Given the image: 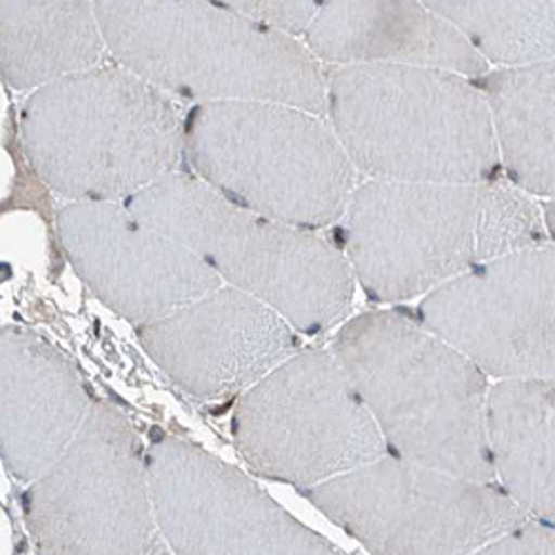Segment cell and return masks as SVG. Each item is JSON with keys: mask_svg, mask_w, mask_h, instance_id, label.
I'll use <instances>...</instances> for the list:
<instances>
[{"mask_svg": "<svg viewBox=\"0 0 555 555\" xmlns=\"http://www.w3.org/2000/svg\"><path fill=\"white\" fill-rule=\"evenodd\" d=\"M338 247L374 302L427 296L493 258L548 243L540 201L512 180H360Z\"/></svg>", "mask_w": 555, "mask_h": 555, "instance_id": "6da1fadb", "label": "cell"}, {"mask_svg": "<svg viewBox=\"0 0 555 555\" xmlns=\"http://www.w3.org/2000/svg\"><path fill=\"white\" fill-rule=\"evenodd\" d=\"M118 65L196 103L271 101L327 116V67L307 42L207 0H94Z\"/></svg>", "mask_w": 555, "mask_h": 555, "instance_id": "7a4b0ae2", "label": "cell"}, {"mask_svg": "<svg viewBox=\"0 0 555 555\" xmlns=\"http://www.w3.org/2000/svg\"><path fill=\"white\" fill-rule=\"evenodd\" d=\"M353 380L389 453L491 482L489 376L418 318L396 309L347 320L330 347Z\"/></svg>", "mask_w": 555, "mask_h": 555, "instance_id": "3957f363", "label": "cell"}, {"mask_svg": "<svg viewBox=\"0 0 555 555\" xmlns=\"http://www.w3.org/2000/svg\"><path fill=\"white\" fill-rule=\"evenodd\" d=\"M21 133L38 178L72 203H125L184 160L171 96L116 61L31 91Z\"/></svg>", "mask_w": 555, "mask_h": 555, "instance_id": "277c9868", "label": "cell"}, {"mask_svg": "<svg viewBox=\"0 0 555 555\" xmlns=\"http://www.w3.org/2000/svg\"><path fill=\"white\" fill-rule=\"evenodd\" d=\"M327 120L364 178L504 176L487 94L469 76L413 65L327 67Z\"/></svg>", "mask_w": 555, "mask_h": 555, "instance_id": "5b68a950", "label": "cell"}, {"mask_svg": "<svg viewBox=\"0 0 555 555\" xmlns=\"http://www.w3.org/2000/svg\"><path fill=\"white\" fill-rule=\"evenodd\" d=\"M125 205L188 245L231 287L283 313L300 334L332 330L353 305L358 281L338 243L241 207L194 173H171Z\"/></svg>", "mask_w": 555, "mask_h": 555, "instance_id": "8992f818", "label": "cell"}, {"mask_svg": "<svg viewBox=\"0 0 555 555\" xmlns=\"http://www.w3.org/2000/svg\"><path fill=\"white\" fill-rule=\"evenodd\" d=\"M184 160L241 207L318 231L338 224L360 184L330 120L271 101L196 103Z\"/></svg>", "mask_w": 555, "mask_h": 555, "instance_id": "52a82bcc", "label": "cell"}, {"mask_svg": "<svg viewBox=\"0 0 555 555\" xmlns=\"http://www.w3.org/2000/svg\"><path fill=\"white\" fill-rule=\"evenodd\" d=\"M231 434L258 476L302 491L389 453L332 349L296 351L249 387L231 415Z\"/></svg>", "mask_w": 555, "mask_h": 555, "instance_id": "ba28073f", "label": "cell"}, {"mask_svg": "<svg viewBox=\"0 0 555 555\" xmlns=\"http://www.w3.org/2000/svg\"><path fill=\"white\" fill-rule=\"evenodd\" d=\"M29 538L40 553H158L145 449L129 415L105 400L91 406L65 453L23 495Z\"/></svg>", "mask_w": 555, "mask_h": 555, "instance_id": "9c48e42d", "label": "cell"}, {"mask_svg": "<svg viewBox=\"0 0 555 555\" xmlns=\"http://www.w3.org/2000/svg\"><path fill=\"white\" fill-rule=\"evenodd\" d=\"M334 525L380 555L480 551L527 518L502 487L383 455L305 489Z\"/></svg>", "mask_w": 555, "mask_h": 555, "instance_id": "30bf717a", "label": "cell"}, {"mask_svg": "<svg viewBox=\"0 0 555 555\" xmlns=\"http://www.w3.org/2000/svg\"><path fill=\"white\" fill-rule=\"evenodd\" d=\"M156 522L180 555H334L249 476L203 447L165 436L145 453Z\"/></svg>", "mask_w": 555, "mask_h": 555, "instance_id": "8fae6325", "label": "cell"}, {"mask_svg": "<svg viewBox=\"0 0 555 555\" xmlns=\"http://www.w3.org/2000/svg\"><path fill=\"white\" fill-rule=\"evenodd\" d=\"M418 320L495 380H555V245L453 278L423 296Z\"/></svg>", "mask_w": 555, "mask_h": 555, "instance_id": "7c38bea8", "label": "cell"}, {"mask_svg": "<svg viewBox=\"0 0 555 555\" xmlns=\"http://www.w3.org/2000/svg\"><path fill=\"white\" fill-rule=\"evenodd\" d=\"M56 222L63 251L80 281L135 327L222 285L201 256L138 220L125 203H69Z\"/></svg>", "mask_w": 555, "mask_h": 555, "instance_id": "4fadbf2b", "label": "cell"}, {"mask_svg": "<svg viewBox=\"0 0 555 555\" xmlns=\"http://www.w3.org/2000/svg\"><path fill=\"white\" fill-rule=\"evenodd\" d=\"M147 356L198 402L236 398L298 351L296 330L267 302L218 287L135 327Z\"/></svg>", "mask_w": 555, "mask_h": 555, "instance_id": "5bb4252c", "label": "cell"}, {"mask_svg": "<svg viewBox=\"0 0 555 555\" xmlns=\"http://www.w3.org/2000/svg\"><path fill=\"white\" fill-rule=\"evenodd\" d=\"M94 402L69 356L29 330H0V460L16 480L48 472Z\"/></svg>", "mask_w": 555, "mask_h": 555, "instance_id": "9a60e30c", "label": "cell"}, {"mask_svg": "<svg viewBox=\"0 0 555 555\" xmlns=\"http://www.w3.org/2000/svg\"><path fill=\"white\" fill-rule=\"evenodd\" d=\"M302 40L325 67L413 65L476 80L491 69L425 0H325Z\"/></svg>", "mask_w": 555, "mask_h": 555, "instance_id": "2e32d148", "label": "cell"}, {"mask_svg": "<svg viewBox=\"0 0 555 555\" xmlns=\"http://www.w3.org/2000/svg\"><path fill=\"white\" fill-rule=\"evenodd\" d=\"M107 42L94 0H0V74L16 91L103 63Z\"/></svg>", "mask_w": 555, "mask_h": 555, "instance_id": "e0dca14e", "label": "cell"}, {"mask_svg": "<svg viewBox=\"0 0 555 555\" xmlns=\"http://www.w3.org/2000/svg\"><path fill=\"white\" fill-rule=\"evenodd\" d=\"M487 427L502 489L527 516L555 525V380H498Z\"/></svg>", "mask_w": 555, "mask_h": 555, "instance_id": "ac0fdd59", "label": "cell"}, {"mask_svg": "<svg viewBox=\"0 0 555 555\" xmlns=\"http://www.w3.org/2000/svg\"><path fill=\"white\" fill-rule=\"evenodd\" d=\"M480 87L504 178L538 201L555 198V59L489 69Z\"/></svg>", "mask_w": 555, "mask_h": 555, "instance_id": "d6986e66", "label": "cell"}, {"mask_svg": "<svg viewBox=\"0 0 555 555\" xmlns=\"http://www.w3.org/2000/svg\"><path fill=\"white\" fill-rule=\"evenodd\" d=\"M489 67L555 59V0H425Z\"/></svg>", "mask_w": 555, "mask_h": 555, "instance_id": "ffe728a7", "label": "cell"}, {"mask_svg": "<svg viewBox=\"0 0 555 555\" xmlns=\"http://www.w3.org/2000/svg\"><path fill=\"white\" fill-rule=\"evenodd\" d=\"M207 3L302 38L325 0H207Z\"/></svg>", "mask_w": 555, "mask_h": 555, "instance_id": "44dd1931", "label": "cell"}, {"mask_svg": "<svg viewBox=\"0 0 555 555\" xmlns=\"http://www.w3.org/2000/svg\"><path fill=\"white\" fill-rule=\"evenodd\" d=\"M478 553L498 555H527V553H555V525L527 516L514 529H508Z\"/></svg>", "mask_w": 555, "mask_h": 555, "instance_id": "7402d4cb", "label": "cell"}, {"mask_svg": "<svg viewBox=\"0 0 555 555\" xmlns=\"http://www.w3.org/2000/svg\"><path fill=\"white\" fill-rule=\"evenodd\" d=\"M540 205H542V214H544V222H546V231H548V241L555 245V198L540 201Z\"/></svg>", "mask_w": 555, "mask_h": 555, "instance_id": "603a6c76", "label": "cell"}]
</instances>
